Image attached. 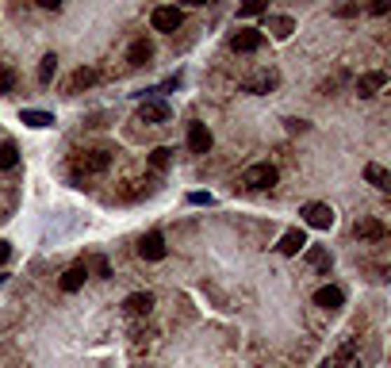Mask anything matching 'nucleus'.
<instances>
[{
	"instance_id": "9",
	"label": "nucleus",
	"mask_w": 391,
	"mask_h": 368,
	"mask_svg": "<svg viewBox=\"0 0 391 368\" xmlns=\"http://www.w3.org/2000/svg\"><path fill=\"white\" fill-rule=\"evenodd\" d=\"M138 253H142L146 261H161L165 257V238H161V231H150L142 238V245H138Z\"/></svg>"
},
{
	"instance_id": "24",
	"label": "nucleus",
	"mask_w": 391,
	"mask_h": 368,
	"mask_svg": "<svg viewBox=\"0 0 391 368\" xmlns=\"http://www.w3.org/2000/svg\"><path fill=\"white\" fill-rule=\"evenodd\" d=\"M307 261H311L315 268H330V253H326L322 245H311V250H307Z\"/></svg>"
},
{
	"instance_id": "16",
	"label": "nucleus",
	"mask_w": 391,
	"mask_h": 368,
	"mask_svg": "<svg viewBox=\"0 0 391 368\" xmlns=\"http://www.w3.org/2000/svg\"><path fill=\"white\" fill-rule=\"evenodd\" d=\"M85 280H88V268H85V265L65 268V276H62V292H81V288H85Z\"/></svg>"
},
{
	"instance_id": "12",
	"label": "nucleus",
	"mask_w": 391,
	"mask_h": 368,
	"mask_svg": "<svg viewBox=\"0 0 391 368\" xmlns=\"http://www.w3.org/2000/svg\"><path fill=\"white\" fill-rule=\"evenodd\" d=\"M188 150L192 154H207L211 150V130L203 123H188Z\"/></svg>"
},
{
	"instance_id": "8",
	"label": "nucleus",
	"mask_w": 391,
	"mask_h": 368,
	"mask_svg": "<svg viewBox=\"0 0 391 368\" xmlns=\"http://www.w3.org/2000/svg\"><path fill=\"white\" fill-rule=\"evenodd\" d=\"M303 245H307V234L296 226V231H284V234H280V242H276V250H280L284 257H296V253L303 250Z\"/></svg>"
},
{
	"instance_id": "30",
	"label": "nucleus",
	"mask_w": 391,
	"mask_h": 368,
	"mask_svg": "<svg viewBox=\"0 0 391 368\" xmlns=\"http://www.w3.org/2000/svg\"><path fill=\"white\" fill-rule=\"evenodd\" d=\"M35 4H39V8H46V12H58L62 0H35Z\"/></svg>"
},
{
	"instance_id": "23",
	"label": "nucleus",
	"mask_w": 391,
	"mask_h": 368,
	"mask_svg": "<svg viewBox=\"0 0 391 368\" xmlns=\"http://www.w3.org/2000/svg\"><path fill=\"white\" fill-rule=\"evenodd\" d=\"M169 161H173V150H165V146H158V150L150 154V165L158 169V173H161V169H169Z\"/></svg>"
},
{
	"instance_id": "5",
	"label": "nucleus",
	"mask_w": 391,
	"mask_h": 368,
	"mask_svg": "<svg viewBox=\"0 0 391 368\" xmlns=\"http://www.w3.org/2000/svg\"><path fill=\"white\" fill-rule=\"evenodd\" d=\"M261 43H265L261 31H234L231 35V50H238V54H254L261 50Z\"/></svg>"
},
{
	"instance_id": "15",
	"label": "nucleus",
	"mask_w": 391,
	"mask_h": 368,
	"mask_svg": "<svg viewBox=\"0 0 391 368\" xmlns=\"http://www.w3.org/2000/svg\"><path fill=\"white\" fill-rule=\"evenodd\" d=\"M123 311H127V315H150V311H153V296H150V292H135V296H127Z\"/></svg>"
},
{
	"instance_id": "20",
	"label": "nucleus",
	"mask_w": 391,
	"mask_h": 368,
	"mask_svg": "<svg viewBox=\"0 0 391 368\" xmlns=\"http://www.w3.org/2000/svg\"><path fill=\"white\" fill-rule=\"evenodd\" d=\"M23 123H27V127H39V130H43V127H54V116H50V111H23V116H20Z\"/></svg>"
},
{
	"instance_id": "14",
	"label": "nucleus",
	"mask_w": 391,
	"mask_h": 368,
	"mask_svg": "<svg viewBox=\"0 0 391 368\" xmlns=\"http://www.w3.org/2000/svg\"><path fill=\"white\" fill-rule=\"evenodd\" d=\"M353 357H357V341L349 338V341H341L338 353H334L330 361H326V368H349V364H353Z\"/></svg>"
},
{
	"instance_id": "21",
	"label": "nucleus",
	"mask_w": 391,
	"mask_h": 368,
	"mask_svg": "<svg viewBox=\"0 0 391 368\" xmlns=\"http://www.w3.org/2000/svg\"><path fill=\"white\" fill-rule=\"evenodd\" d=\"M54 73H58V54H46V58L39 62V81H43V85H50Z\"/></svg>"
},
{
	"instance_id": "6",
	"label": "nucleus",
	"mask_w": 391,
	"mask_h": 368,
	"mask_svg": "<svg viewBox=\"0 0 391 368\" xmlns=\"http://www.w3.org/2000/svg\"><path fill=\"white\" fill-rule=\"evenodd\" d=\"M85 173H108V165H111V154L108 150H88V154H81V161H77Z\"/></svg>"
},
{
	"instance_id": "3",
	"label": "nucleus",
	"mask_w": 391,
	"mask_h": 368,
	"mask_svg": "<svg viewBox=\"0 0 391 368\" xmlns=\"http://www.w3.org/2000/svg\"><path fill=\"white\" fill-rule=\"evenodd\" d=\"M299 215H303V223L307 226H315V231H330L334 226V207L330 203H303V211H299Z\"/></svg>"
},
{
	"instance_id": "31",
	"label": "nucleus",
	"mask_w": 391,
	"mask_h": 368,
	"mask_svg": "<svg viewBox=\"0 0 391 368\" xmlns=\"http://www.w3.org/2000/svg\"><path fill=\"white\" fill-rule=\"evenodd\" d=\"M8 257H12V245H8V242H0V265H4Z\"/></svg>"
},
{
	"instance_id": "27",
	"label": "nucleus",
	"mask_w": 391,
	"mask_h": 368,
	"mask_svg": "<svg viewBox=\"0 0 391 368\" xmlns=\"http://www.w3.org/2000/svg\"><path fill=\"white\" fill-rule=\"evenodd\" d=\"M357 12H361V8H357L353 0H341V4L334 8V15H357Z\"/></svg>"
},
{
	"instance_id": "13",
	"label": "nucleus",
	"mask_w": 391,
	"mask_h": 368,
	"mask_svg": "<svg viewBox=\"0 0 391 368\" xmlns=\"http://www.w3.org/2000/svg\"><path fill=\"white\" fill-rule=\"evenodd\" d=\"M315 304L326 307V311H338L341 304H345V296H341V288H334V284H326V288L315 292Z\"/></svg>"
},
{
	"instance_id": "29",
	"label": "nucleus",
	"mask_w": 391,
	"mask_h": 368,
	"mask_svg": "<svg viewBox=\"0 0 391 368\" xmlns=\"http://www.w3.org/2000/svg\"><path fill=\"white\" fill-rule=\"evenodd\" d=\"M188 203H196V207H203V203H211V196H207V192H192V196H188Z\"/></svg>"
},
{
	"instance_id": "26",
	"label": "nucleus",
	"mask_w": 391,
	"mask_h": 368,
	"mask_svg": "<svg viewBox=\"0 0 391 368\" xmlns=\"http://www.w3.org/2000/svg\"><path fill=\"white\" fill-rule=\"evenodd\" d=\"M265 8H268V0H242L238 15H261Z\"/></svg>"
},
{
	"instance_id": "18",
	"label": "nucleus",
	"mask_w": 391,
	"mask_h": 368,
	"mask_svg": "<svg viewBox=\"0 0 391 368\" xmlns=\"http://www.w3.org/2000/svg\"><path fill=\"white\" fill-rule=\"evenodd\" d=\"M268 31H273L276 39H291L296 20H291V15H268Z\"/></svg>"
},
{
	"instance_id": "22",
	"label": "nucleus",
	"mask_w": 391,
	"mask_h": 368,
	"mask_svg": "<svg viewBox=\"0 0 391 368\" xmlns=\"http://www.w3.org/2000/svg\"><path fill=\"white\" fill-rule=\"evenodd\" d=\"M20 165V150L15 142H0V169H15Z\"/></svg>"
},
{
	"instance_id": "10",
	"label": "nucleus",
	"mask_w": 391,
	"mask_h": 368,
	"mask_svg": "<svg viewBox=\"0 0 391 368\" xmlns=\"http://www.w3.org/2000/svg\"><path fill=\"white\" fill-rule=\"evenodd\" d=\"M353 231H357V238H364V242H384L387 238V226L380 223V219H361Z\"/></svg>"
},
{
	"instance_id": "32",
	"label": "nucleus",
	"mask_w": 391,
	"mask_h": 368,
	"mask_svg": "<svg viewBox=\"0 0 391 368\" xmlns=\"http://www.w3.org/2000/svg\"><path fill=\"white\" fill-rule=\"evenodd\" d=\"M184 4H192V8H203V4H211V0H184Z\"/></svg>"
},
{
	"instance_id": "19",
	"label": "nucleus",
	"mask_w": 391,
	"mask_h": 368,
	"mask_svg": "<svg viewBox=\"0 0 391 368\" xmlns=\"http://www.w3.org/2000/svg\"><path fill=\"white\" fill-rule=\"evenodd\" d=\"M364 181L376 184V188H391V173L384 165H376V161H369V165H364Z\"/></svg>"
},
{
	"instance_id": "2",
	"label": "nucleus",
	"mask_w": 391,
	"mask_h": 368,
	"mask_svg": "<svg viewBox=\"0 0 391 368\" xmlns=\"http://www.w3.org/2000/svg\"><path fill=\"white\" fill-rule=\"evenodd\" d=\"M181 23H184V15H181V8H173V4L153 8V15H150V27H153V31H161V35H173Z\"/></svg>"
},
{
	"instance_id": "7",
	"label": "nucleus",
	"mask_w": 391,
	"mask_h": 368,
	"mask_svg": "<svg viewBox=\"0 0 391 368\" xmlns=\"http://www.w3.org/2000/svg\"><path fill=\"white\" fill-rule=\"evenodd\" d=\"M96 81H100V73H96V69H88V65H81V69L73 73L69 81H65V93H85V88H92Z\"/></svg>"
},
{
	"instance_id": "4",
	"label": "nucleus",
	"mask_w": 391,
	"mask_h": 368,
	"mask_svg": "<svg viewBox=\"0 0 391 368\" xmlns=\"http://www.w3.org/2000/svg\"><path fill=\"white\" fill-rule=\"evenodd\" d=\"M384 85H387V73L384 69H369V73H361V77H357V96H361V100H369V96H376Z\"/></svg>"
},
{
	"instance_id": "28",
	"label": "nucleus",
	"mask_w": 391,
	"mask_h": 368,
	"mask_svg": "<svg viewBox=\"0 0 391 368\" xmlns=\"http://www.w3.org/2000/svg\"><path fill=\"white\" fill-rule=\"evenodd\" d=\"M387 8H391V0H372V4H369V12H372V15H384Z\"/></svg>"
},
{
	"instance_id": "1",
	"label": "nucleus",
	"mask_w": 391,
	"mask_h": 368,
	"mask_svg": "<svg viewBox=\"0 0 391 368\" xmlns=\"http://www.w3.org/2000/svg\"><path fill=\"white\" fill-rule=\"evenodd\" d=\"M276 181H280V173H276V165H268V161L249 165L246 173H242V188H249V192H265V188H273Z\"/></svg>"
},
{
	"instance_id": "17",
	"label": "nucleus",
	"mask_w": 391,
	"mask_h": 368,
	"mask_svg": "<svg viewBox=\"0 0 391 368\" xmlns=\"http://www.w3.org/2000/svg\"><path fill=\"white\" fill-rule=\"evenodd\" d=\"M153 58V46L146 43V39H135V43H130V50H127V62L130 65H146Z\"/></svg>"
},
{
	"instance_id": "11",
	"label": "nucleus",
	"mask_w": 391,
	"mask_h": 368,
	"mask_svg": "<svg viewBox=\"0 0 391 368\" xmlns=\"http://www.w3.org/2000/svg\"><path fill=\"white\" fill-rule=\"evenodd\" d=\"M169 119V104L165 100H146L138 108V123H165Z\"/></svg>"
},
{
	"instance_id": "33",
	"label": "nucleus",
	"mask_w": 391,
	"mask_h": 368,
	"mask_svg": "<svg viewBox=\"0 0 391 368\" xmlns=\"http://www.w3.org/2000/svg\"><path fill=\"white\" fill-rule=\"evenodd\" d=\"M319 368H326V361H322V364H319Z\"/></svg>"
},
{
	"instance_id": "25",
	"label": "nucleus",
	"mask_w": 391,
	"mask_h": 368,
	"mask_svg": "<svg viewBox=\"0 0 391 368\" xmlns=\"http://www.w3.org/2000/svg\"><path fill=\"white\" fill-rule=\"evenodd\" d=\"M15 88V69L12 65H0V96H8Z\"/></svg>"
}]
</instances>
